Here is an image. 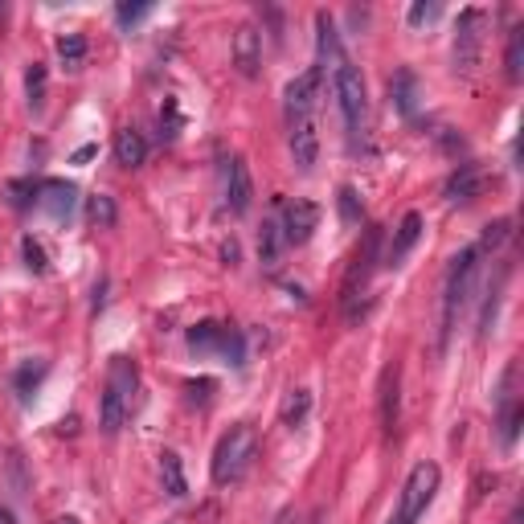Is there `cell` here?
<instances>
[{
	"mask_svg": "<svg viewBox=\"0 0 524 524\" xmlns=\"http://www.w3.org/2000/svg\"><path fill=\"white\" fill-rule=\"evenodd\" d=\"M254 459H258V430L246 426V422L230 426V430L222 434V443L213 447V463H209L213 484H217V488L238 484V479L254 467Z\"/></svg>",
	"mask_w": 524,
	"mask_h": 524,
	"instance_id": "cell-1",
	"label": "cell"
},
{
	"mask_svg": "<svg viewBox=\"0 0 524 524\" xmlns=\"http://www.w3.org/2000/svg\"><path fill=\"white\" fill-rule=\"evenodd\" d=\"M320 70H328V78H332V91H336V103H340V115H344L348 131H353V136H361V127H365V119H369V91H365L361 70L353 66V58H348V54L332 58V62L320 66Z\"/></svg>",
	"mask_w": 524,
	"mask_h": 524,
	"instance_id": "cell-2",
	"label": "cell"
},
{
	"mask_svg": "<svg viewBox=\"0 0 524 524\" xmlns=\"http://www.w3.org/2000/svg\"><path fill=\"white\" fill-rule=\"evenodd\" d=\"M479 258H484V250H479V242H475L463 254H455L451 271H447V287H443V344H447L459 312L467 308V299H471V287H475V275H479Z\"/></svg>",
	"mask_w": 524,
	"mask_h": 524,
	"instance_id": "cell-3",
	"label": "cell"
},
{
	"mask_svg": "<svg viewBox=\"0 0 524 524\" xmlns=\"http://www.w3.org/2000/svg\"><path fill=\"white\" fill-rule=\"evenodd\" d=\"M131 398H136V365L127 357H115L111 361V373H107V389H103V434H115L123 426V418L131 414Z\"/></svg>",
	"mask_w": 524,
	"mask_h": 524,
	"instance_id": "cell-4",
	"label": "cell"
},
{
	"mask_svg": "<svg viewBox=\"0 0 524 524\" xmlns=\"http://www.w3.org/2000/svg\"><path fill=\"white\" fill-rule=\"evenodd\" d=\"M439 463H418L406 479V488H402V504H398V516H393L389 524H418V516L430 508L434 492H439Z\"/></svg>",
	"mask_w": 524,
	"mask_h": 524,
	"instance_id": "cell-5",
	"label": "cell"
},
{
	"mask_svg": "<svg viewBox=\"0 0 524 524\" xmlns=\"http://www.w3.org/2000/svg\"><path fill=\"white\" fill-rule=\"evenodd\" d=\"M488 9H463L455 25V70L471 74L479 66V50H484V29H488Z\"/></svg>",
	"mask_w": 524,
	"mask_h": 524,
	"instance_id": "cell-6",
	"label": "cell"
},
{
	"mask_svg": "<svg viewBox=\"0 0 524 524\" xmlns=\"http://www.w3.org/2000/svg\"><path fill=\"white\" fill-rule=\"evenodd\" d=\"M189 348H193V353H222V357H230L234 365H242V340H238V332H230L226 324L205 320V324L189 328Z\"/></svg>",
	"mask_w": 524,
	"mask_h": 524,
	"instance_id": "cell-7",
	"label": "cell"
},
{
	"mask_svg": "<svg viewBox=\"0 0 524 524\" xmlns=\"http://www.w3.org/2000/svg\"><path fill=\"white\" fill-rule=\"evenodd\" d=\"M320 86H324V70L320 66H308L299 78L287 82V119H303V115H316V103H320Z\"/></svg>",
	"mask_w": 524,
	"mask_h": 524,
	"instance_id": "cell-8",
	"label": "cell"
},
{
	"mask_svg": "<svg viewBox=\"0 0 524 524\" xmlns=\"http://www.w3.org/2000/svg\"><path fill=\"white\" fill-rule=\"evenodd\" d=\"M287 140H291V160L299 164V172H312L316 160H320V123H316V115L287 119Z\"/></svg>",
	"mask_w": 524,
	"mask_h": 524,
	"instance_id": "cell-9",
	"label": "cell"
},
{
	"mask_svg": "<svg viewBox=\"0 0 524 524\" xmlns=\"http://www.w3.org/2000/svg\"><path fill=\"white\" fill-rule=\"evenodd\" d=\"M283 217H279V230H283V242L287 246H303V242H312L316 226H320V209L312 201H287L279 205Z\"/></svg>",
	"mask_w": 524,
	"mask_h": 524,
	"instance_id": "cell-10",
	"label": "cell"
},
{
	"mask_svg": "<svg viewBox=\"0 0 524 524\" xmlns=\"http://www.w3.org/2000/svg\"><path fill=\"white\" fill-rule=\"evenodd\" d=\"M488 189V172L479 168V164H459L451 177H447V201H455V205H467V201H475L479 193Z\"/></svg>",
	"mask_w": 524,
	"mask_h": 524,
	"instance_id": "cell-11",
	"label": "cell"
},
{
	"mask_svg": "<svg viewBox=\"0 0 524 524\" xmlns=\"http://www.w3.org/2000/svg\"><path fill=\"white\" fill-rule=\"evenodd\" d=\"M250 197H254L250 168H246L242 156H230V160H226V205H230V213H246V209H250Z\"/></svg>",
	"mask_w": 524,
	"mask_h": 524,
	"instance_id": "cell-12",
	"label": "cell"
},
{
	"mask_svg": "<svg viewBox=\"0 0 524 524\" xmlns=\"http://www.w3.org/2000/svg\"><path fill=\"white\" fill-rule=\"evenodd\" d=\"M234 66L250 78V74H258V66H262V33L254 29V25H242L238 33H234Z\"/></svg>",
	"mask_w": 524,
	"mask_h": 524,
	"instance_id": "cell-13",
	"label": "cell"
},
{
	"mask_svg": "<svg viewBox=\"0 0 524 524\" xmlns=\"http://www.w3.org/2000/svg\"><path fill=\"white\" fill-rule=\"evenodd\" d=\"M418 238H422V213H406L402 217V226H398V234H393V242H389V250H385V267H398V262L418 246Z\"/></svg>",
	"mask_w": 524,
	"mask_h": 524,
	"instance_id": "cell-14",
	"label": "cell"
},
{
	"mask_svg": "<svg viewBox=\"0 0 524 524\" xmlns=\"http://www.w3.org/2000/svg\"><path fill=\"white\" fill-rule=\"evenodd\" d=\"M115 160H119L123 168H140V164L148 160V140L140 136L136 127H119V131H115Z\"/></svg>",
	"mask_w": 524,
	"mask_h": 524,
	"instance_id": "cell-15",
	"label": "cell"
},
{
	"mask_svg": "<svg viewBox=\"0 0 524 524\" xmlns=\"http://www.w3.org/2000/svg\"><path fill=\"white\" fill-rule=\"evenodd\" d=\"M37 193H41V197H37V205L46 209L50 217H66V213L74 209V197H78V189H74V185H66V181H46Z\"/></svg>",
	"mask_w": 524,
	"mask_h": 524,
	"instance_id": "cell-16",
	"label": "cell"
},
{
	"mask_svg": "<svg viewBox=\"0 0 524 524\" xmlns=\"http://www.w3.org/2000/svg\"><path fill=\"white\" fill-rule=\"evenodd\" d=\"M160 475H164V492H168V496H185V492H189L185 471H181V455L164 451V455H160Z\"/></svg>",
	"mask_w": 524,
	"mask_h": 524,
	"instance_id": "cell-17",
	"label": "cell"
},
{
	"mask_svg": "<svg viewBox=\"0 0 524 524\" xmlns=\"http://www.w3.org/2000/svg\"><path fill=\"white\" fill-rule=\"evenodd\" d=\"M283 246H287V242H283V230H279V217H267V222H262V234H258V254H262V262H275Z\"/></svg>",
	"mask_w": 524,
	"mask_h": 524,
	"instance_id": "cell-18",
	"label": "cell"
},
{
	"mask_svg": "<svg viewBox=\"0 0 524 524\" xmlns=\"http://www.w3.org/2000/svg\"><path fill=\"white\" fill-rule=\"evenodd\" d=\"M46 86H50L46 66L33 62V66L25 70V95H29V107H33V111H41V103H46Z\"/></svg>",
	"mask_w": 524,
	"mask_h": 524,
	"instance_id": "cell-19",
	"label": "cell"
},
{
	"mask_svg": "<svg viewBox=\"0 0 524 524\" xmlns=\"http://www.w3.org/2000/svg\"><path fill=\"white\" fill-rule=\"evenodd\" d=\"M516 434H520V406L512 393H504V410H500V443L512 447L516 443Z\"/></svg>",
	"mask_w": 524,
	"mask_h": 524,
	"instance_id": "cell-20",
	"label": "cell"
},
{
	"mask_svg": "<svg viewBox=\"0 0 524 524\" xmlns=\"http://www.w3.org/2000/svg\"><path fill=\"white\" fill-rule=\"evenodd\" d=\"M385 398H381V422L385 430H393V422H398V369H389L385 373Z\"/></svg>",
	"mask_w": 524,
	"mask_h": 524,
	"instance_id": "cell-21",
	"label": "cell"
},
{
	"mask_svg": "<svg viewBox=\"0 0 524 524\" xmlns=\"http://www.w3.org/2000/svg\"><path fill=\"white\" fill-rule=\"evenodd\" d=\"M389 91H393V99H398V107L406 111V115H414V99H418V82H414V74L410 70H402L398 78L389 82Z\"/></svg>",
	"mask_w": 524,
	"mask_h": 524,
	"instance_id": "cell-22",
	"label": "cell"
},
{
	"mask_svg": "<svg viewBox=\"0 0 524 524\" xmlns=\"http://www.w3.org/2000/svg\"><path fill=\"white\" fill-rule=\"evenodd\" d=\"M86 217H91V226H99V230L115 226V201L107 193H95L91 201H86Z\"/></svg>",
	"mask_w": 524,
	"mask_h": 524,
	"instance_id": "cell-23",
	"label": "cell"
},
{
	"mask_svg": "<svg viewBox=\"0 0 524 524\" xmlns=\"http://www.w3.org/2000/svg\"><path fill=\"white\" fill-rule=\"evenodd\" d=\"M504 66H508V78H512V82H520V78H524V29H512Z\"/></svg>",
	"mask_w": 524,
	"mask_h": 524,
	"instance_id": "cell-24",
	"label": "cell"
},
{
	"mask_svg": "<svg viewBox=\"0 0 524 524\" xmlns=\"http://www.w3.org/2000/svg\"><path fill=\"white\" fill-rule=\"evenodd\" d=\"M58 54H62V62H66L70 70H78L82 58H86V41H82L78 33H66V37L58 41Z\"/></svg>",
	"mask_w": 524,
	"mask_h": 524,
	"instance_id": "cell-25",
	"label": "cell"
},
{
	"mask_svg": "<svg viewBox=\"0 0 524 524\" xmlns=\"http://www.w3.org/2000/svg\"><path fill=\"white\" fill-rule=\"evenodd\" d=\"M336 201H340V217H344V222H348V226H357V222H361V213H365V209H361L357 189H348V185H344Z\"/></svg>",
	"mask_w": 524,
	"mask_h": 524,
	"instance_id": "cell-26",
	"label": "cell"
},
{
	"mask_svg": "<svg viewBox=\"0 0 524 524\" xmlns=\"http://www.w3.org/2000/svg\"><path fill=\"white\" fill-rule=\"evenodd\" d=\"M308 406H312V398H308L303 389H295L291 398H287V406H283V422H287V426H299L303 414H308Z\"/></svg>",
	"mask_w": 524,
	"mask_h": 524,
	"instance_id": "cell-27",
	"label": "cell"
},
{
	"mask_svg": "<svg viewBox=\"0 0 524 524\" xmlns=\"http://www.w3.org/2000/svg\"><path fill=\"white\" fill-rule=\"evenodd\" d=\"M46 377V361H37V365H25L21 373H17V393L21 398H29V393L37 389V381Z\"/></svg>",
	"mask_w": 524,
	"mask_h": 524,
	"instance_id": "cell-28",
	"label": "cell"
},
{
	"mask_svg": "<svg viewBox=\"0 0 524 524\" xmlns=\"http://www.w3.org/2000/svg\"><path fill=\"white\" fill-rule=\"evenodd\" d=\"M439 17H443L439 0H430V5H426V0H418V5H410V25H430V21H439Z\"/></svg>",
	"mask_w": 524,
	"mask_h": 524,
	"instance_id": "cell-29",
	"label": "cell"
},
{
	"mask_svg": "<svg viewBox=\"0 0 524 524\" xmlns=\"http://www.w3.org/2000/svg\"><path fill=\"white\" fill-rule=\"evenodd\" d=\"M21 250H25V262H29V271H46V250H41L33 238H25L21 242Z\"/></svg>",
	"mask_w": 524,
	"mask_h": 524,
	"instance_id": "cell-30",
	"label": "cell"
},
{
	"mask_svg": "<svg viewBox=\"0 0 524 524\" xmlns=\"http://www.w3.org/2000/svg\"><path fill=\"white\" fill-rule=\"evenodd\" d=\"M148 13H152V5H119V9H115L119 25H136V21H144Z\"/></svg>",
	"mask_w": 524,
	"mask_h": 524,
	"instance_id": "cell-31",
	"label": "cell"
},
{
	"mask_svg": "<svg viewBox=\"0 0 524 524\" xmlns=\"http://www.w3.org/2000/svg\"><path fill=\"white\" fill-rule=\"evenodd\" d=\"M0 524H13V512H9V508H0Z\"/></svg>",
	"mask_w": 524,
	"mask_h": 524,
	"instance_id": "cell-32",
	"label": "cell"
},
{
	"mask_svg": "<svg viewBox=\"0 0 524 524\" xmlns=\"http://www.w3.org/2000/svg\"><path fill=\"white\" fill-rule=\"evenodd\" d=\"M168 524H181V520H168Z\"/></svg>",
	"mask_w": 524,
	"mask_h": 524,
	"instance_id": "cell-33",
	"label": "cell"
},
{
	"mask_svg": "<svg viewBox=\"0 0 524 524\" xmlns=\"http://www.w3.org/2000/svg\"><path fill=\"white\" fill-rule=\"evenodd\" d=\"M279 524H287V520H279Z\"/></svg>",
	"mask_w": 524,
	"mask_h": 524,
	"instance_id": "cell-34",
	"label": "cell"
}]
</instances>
